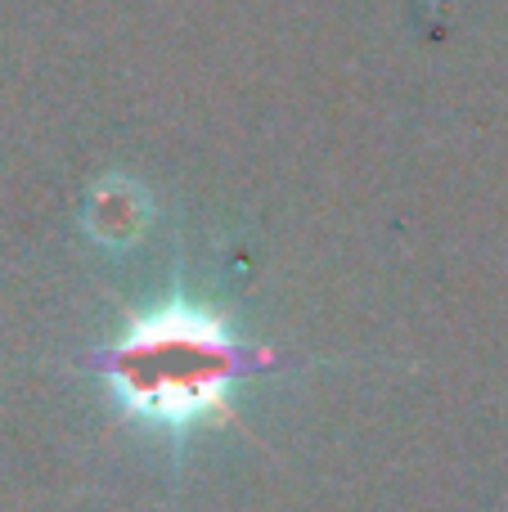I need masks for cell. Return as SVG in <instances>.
I'll return each mask as SVG.
<instances>
[{"label":"cell","instance_id":"cell-1","mask_svg":"<svg viewBox=\"0 0 508 512\" xmlns=\"http://www.w3.org/2000/svg\"><path fill=\"white\" fill-rule=\"evenodd\" d=\"M239 373V351L216 324L189 310L153 315L117 346L113 378L140 414L189 423L225 396Z\"/></svg>","mask_w":508,"mask_h":512}]
</instances>
